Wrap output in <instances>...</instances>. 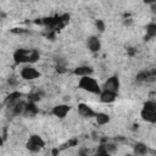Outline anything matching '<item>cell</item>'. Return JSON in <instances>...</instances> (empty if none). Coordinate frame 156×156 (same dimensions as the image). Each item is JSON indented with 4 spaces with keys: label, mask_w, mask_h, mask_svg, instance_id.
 I'll return each mask as SVG.
<instances>
[{
    "label": "cell",
    "mask_w": 156,
    "mask_h": 156,
    "mask_svg": "<svg viewBox=\"0 0 156 156\" xmlns=\"http://www.w3.org/2000/svg\"><path fill=\"white\" fill-rule=\"evenodd\" d=\"M44 145H45L44 140L39 135H35V134L34 135H30L29 139H28V141H27V144H26L27 149L29 151H32V152H38L39 150L43 149Z\"/></svg>",
    "instance_id": "obj_4"
},
{
    "label": "cell",
    "mask_w": 156,
    "mask_h": 156,
    "mask_svg": "<svg viewBox=\"0 0 156 156\" xmlns=\"http://www.w3.org/2000/svg\"><path fill=\"white\" fill-rule=\"evenodd\" d=\"M78 113L83 117H87V118H91V117H95V111L88 106L87 104H78Z\"/></svg>",
    "instance_id": "obj_9"
},
{
    "label": "cell",
    "mask_w": 156,
    "mask_h": 156,
    "mask_svg": "<svg viewBox=\"0 0 156 156\" xmlns=\"http://www.w3.org/2000/svg\"><path fill=\"white\" fill-rule=\"evenodd\" d=\"M146 35H147V38H154L156 35V24L155 23H150L146 26Z\"/></svg>",
    "instance_id": "obj_18"
},
{
    "label": "cell",
    "mask_w": 156,
    "mask_h": 156,
    "mask_svg": "<svg viewBox=\"0 0 156 156\" xmlns=\"http://www.w3.org/2000/svg\"><path fill=\"white\" fill-rule=\"evenodd\" d=\"M134 150V155L135 156H144L146 152H147V146L143 143H136L133 147Z\"/></svg>",
    "instance_id": "obj_14"
},
{
    "label": "cell",
    "mask_w": 156,
    "mask_h": 156,
    "mask_svg": "<svg viewBox=\"0 0 156 156\" xmlns=\"http://www.w3.org/2000/svg\"><path fill=\"white\" fill-rule=\"evenodd\" d=\"M78 87L82 89V90H85L88 93H91V94H100L101 93V89L98 84V82L88 76V77H80L79 82H78Z\"/></svg>",
    "instance_id": "obj_2"
},
{
    "label": "cell",
    "mask_w": 156,
    "mask_h": 156,
    "mask_svg": "<svg viewBox=\"0 0 156 156\" xmlns=\"http://www.w3.org/2000/svg\"><path fill=\"white\" fill-rule=\"evenodd\" d=\"M73 73L76 76H79V77H88V76H90L93 73V69L90 67H88V66H79V67L74 68Z\"/></svg>",
    "instance_id": "obj_12"
},
{
    "label": "cell",
    "mask_w": 156,
    "mask_h": 156,
    "mask_svg": "<svg viewBox=\"0 0 156 156\" xmlns=\"http://www.w3.org/2000/svg\"><path fill=\"white\" fill-rule=\"evenodd\" d=\"M126 156H134V155H126Z\"/></svg>",
    "instance_id": "obj_22"
},
{
    "label": "cell",
    "mask_w": 156,
    "mask_h": 156,
    "mask_svg": "<svg viewBox=\"0 0 156 156\" xmlns=\"http://www.w3.org/2000/svg\"><path fill=\"white\" fill-rule=\"evenodd\" d=\"M87 45H88V49L91 52H96L101 48V43H100V40H99L98 37H90L88 39V41H87Z\"/></svg>",
    "instance_id": "obj_11"
},
{
    "label": "cell",
    "mask_w": 156,
    "mask_h": 156,
    "mask_svg": "<svg viewBox=\"0 0 156 156\" xmlns=\"http://www.w3.org/2000/svg\"><path fill=\"white\" fill-rule=\"evenodd\" d=\"M96 156H110V155L105 151L104 146H100V149H99V151H98V155H96Z\"/></svg>",
    "instance_id": "obj_20"
},
{
    "label": "cell",
    "mask_w": 156,
    "mask_h": 156,
    "mask_svg": "<svg viewBox=\"0 0 156 156\" xmlns=\"http://www.w3.org/2000/svg\"><path fill=\"white\" fill-rule=\"evenodd\" d=\"M141 118L149 123L156 122V105L154 101H146L141 108Z\"/></svg>",
    "instance_id": "obj_3"
},
{
    "label": "cell",
    "mask_w": 156,
    "mask_h": 156,
    "mask_svg": "<svg viewBox=\"0 0 156 156\" xmlns=\"http://www.w3.org/2000/svg\"><path fill=\"white\" fill-rule=\"evenodd\" d=\"M26 105H27V104L21 100L17 105H15L13 107H11V108H9V110H11V113H12L13 116H20V115H23V113H24Z\"/></svg>",
    "instance_id": "obj_13"
},
{
    "label": "cell",
    "mask_w": 156,
    "mask_h": 156,
    "mask_svg": "<svg viewBox=\"0 0 156 156\" xmlns=\"http://www.w3.org/2000/svg\"><path fill=\"white\" fill-rule=\"evenodd\" d=\"M100 101L101 102H105V104H111L116 100L117 98V94L116 93H112V91H107V90H102L100 94Z\"/></svg>",
    "instance_id": "obj_10"
},
{
    "label": "cell",
    "mask_w": 156,
    "mask_h": 156,
    "mask_svg": "<svg viewBox=\"0 0 156 156\" xmlns=\"http://www.w3.org/2000/svg\"><path fill=\"white\" fill-rule=\"evenodd\" d=\"M69 110H71V107L68 105H65V104L57 105L52 108V115L58 117V118H65L67 116V113L69 112Z\"/></svg>",
    "instance_id": "obj_8"
},
{
    "label": "cell",
    "mask_w": 156,
    "mask_h": 156,
    "mask_svg": "<svg viewBox=\"0 0 156 156\" xmlns=\"http://www.w3.org/2000/svg\"><path fill=\"white\" fill-rule=\"evenodd\" d=\"M2 146V139H1V136H0V147Z\"/></svg>",
    "instance_id": "obj_21"
},
{
    "label": "cell",
    "mask_w": 156,
    "mask_h": 156,
    "mask_svg": "<svg viewBox=\"0 0 156 156\" xmlns=\"http://www.w3.org/2000/svg\"><path fill=\"white\" fill-rule=\"evenodd\" d=\"M39 52L34 49H18L13 54L15 62L18 63H33L39 60Z\"/></svg>",
    "instance_id": "obj_1"
},
{
    "label": "cell",
    "mask_w": 156,
    "mask_h": 156,
    "mask_svg": "<svg viewBox=\"0 0 156 156\" xmlns=\"http://www.w3.org/2000/svg\"><path fill=\"white\" fill-rule=\"evenodd\" d=\"M38 112V108H37V106L34 105V102H32V101H29V104H27L26 105V108H24V116H34L35 113Z\"/></svg>",
    "instance_id": "obj_16"
},
{
    "label": "cell",
    "mask_w": 156,
    "mask_h": 156,
    "mask_svg": "<svg viewBox=\"0 0 156 156\" xmlns=\"http://www.w3.org/2000/svg\"><path fill=\"white\" fill-rule=\"evenodd\" d=\"M152 79L154 78V74L151 73V72H149V71H143V72H140L138 76H136V80L138 82H146V80H149V79Z\"/></svg>",
    "instance_id": "obj_17"
},
{
    "label": "cell",
    "mask_w": 156,
    "mask_h": 156,
    "mask_svg": "<svg viewBox=\"0 0 156 156\" xmlns=\"http://www.w3.org/2000/svg\"><path fill=\"white\" fill-rule=\"evenodd\" d=\"M95 24H96V28L99 29V32H104L105 30V23H104L102 20H98L95 22Z\"/></svg>",
    "instance_id": "obj_19"
},
{
    "label": "cell",
    "mask_w": 156,
    "mask_h": 156,
    "mask_svg": "<svg viewBox=\"0 0 156 156\" xmlns=\"http://www.w3.org/2000/svg\"><path fill=\"white\" fill-rule=\"evenodd\" d=\"M21 77L26 80H33V79H37L40 77V73L39 71H37L34 67L32 66H26L21 69Z\"/></svg>",
    "instance_id": "obj_5"
},
{
    "label": "cell",
    "mask_w": 156,
    "mask_h": 156,
    "mask_svg": "<svg viewBox=\"0 0 156 156\" xmlns=\"http://www.w3.org/2000/svg\"><path fill=\"white\" fill-rule=\"evenodd\" d=\"M95 119L98 122V124H107L110 122V116L107 113H102V112H99V113H95Z\"/></svg>",
    "instance_id": "obj_15"
},
{
    "label": "cell",
    "mask_w": 156,
    "mask_h": 156,
    "mask_svg": "<svg viewBox=\"0 0 156 156\" xmlns=\"http://www.w3.org/2000/svg\"><path fill=\"white\" fill-rule=\"evenodd\" d=\"M118 89H119V80H118V77L112 76V77L107 78V80H106L105 84H104V90L112 91V93H116V94H117Z\"/></svg>",
    "instance_id": "obj_6"
},
{
    "label": "cell",
    "mask_w": 156,
    "mask_h": 156,
    "mask_svg": "<svg viewBox=\"0 0 156 156\" xmlns=\"http://www.w3.org/2000/svg\"><path fill=\"white\" fill-rule=\"evenodd\" d=\"M21 98H22V93L20 91H12L6 99H5V105L7 108H11L13 107L15 105H17L20 101H21Z\"/></svg>",
    "instance_id": "obj_7"
}]
</instances>
